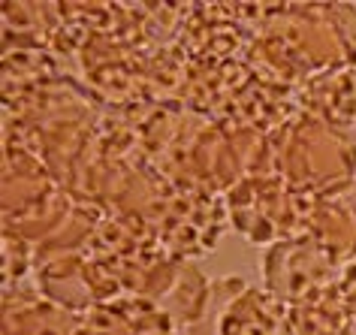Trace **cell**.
<instances>
[{
    "instance_id": "cell-1",
    "label": "cell",
    "mask_w": 356,
    "mask_h": 335,
    "mask_svg": "<svg viewBox=\"0 0 356 335\" xmlns=\"http://www.w3.org/2000/svg\"><path fill=\"white\" fill-rule=\"evenodd\" d=\"M275 175L308 197H323L356 181V145L341 127L293 115L272 133Z\"/></svg>"
},
{
    "instance_id": "cell-2",
    "label": "cell",
    "mask_w": 356,
    "mask_h": 335,
    "mask_svg": "<svg viewBox=\"0 0 356 335\" xmlns=\"http://www.w3.org/2000/svg\"><path fill=\"white\" fill-rule=\"evenodd\" d=\"M314 197L296 190L281 175L245 179L227 193L229 224L251 245H278L308 233Z\"/></svg>"
},
{
    "instance_id": "cell-3",
    "label": "cell",
    "mask_w": 356,
    "mask_h": 335,
    "mask_svg": "<svg viewBox=\"0 0 356 335\" xmlns=\"http://www.w3.org/2000/svg\"><path fill=\"white\" fill-rule=\"evenodd\" d=\"M184 335H296L290 305L242 278L211 281L202 320Z\"/></svg>"
},
{
    "instance_id": "cell-4",
    "label": "cell",
    "mask_w": 356,
    "mask_h": 335,
    "mask_svg": "<svg viewBox=\"0 0 356 335\" xmlns=\"http://www.w3.org/2000/svg\"><path fill=\"white\" fill-rule=\"evenodd\" d=\"M227 197L211 190L172 188L166 206L151 224V236L175 260H193L209 254L227 230Z\"/></svg>"
},
{
    "instance_id": "cell-5",
    "label": "cell",
    "mask_w": 356,
    "mask_h": 335,
    "mask_svg": "<svg viewBox=\"0 0 356 335\" xmlns=\"http://www.w3.org/2000/svg\"><path fill=\"white\" fill-rule=\"evenodd\" d=\"M341 263L311 236L269 245L260 263L263 287L287 305H299L311 293L335 284L341 278Z\"/></svg>"
},
{
    "instance_id": "cell-6",
    "label": "cell",
    "mask_w": 356,
    "mask_h": 335,
    "mask_svg": "<svg viewBox=\"0 0 356 335\" xmlns=\"http://www.w3.org/2000/svg\"><path fill=\"white\" fill-rule=\"evenodd\" d=\"M305 236L323 245L341 266L356 260V181L314 197Z\"/></svg>"
},
{
    "instance_id": "cell-7",
    "label": "cell",
    "mask_w": 356,
    "mask_h": 335,
    "mask_svg": "<svg viewBox=\"0 0 356 335\" xmlns=\"http://www.w3.org/2000/svg\"><path fill=\"white\" fill-rule=\"evenodd\" d=\"M79 314L51 302L33 284L3 290V335H76Z\"/></svg>"
},
{
    "instance_id": "cell-8",
    "label": "cell",
    "mask_w": 356,
    "mask_h": 335,
    "mask_svg": "<svg viewBox=\"0 0 356 335\" xmlns=\"http://www.w3.org/2000/svg\"><path fill=\"white\" fill-rule=\"evenodd\" d=\"M296 103L302 115L326 121L332 127L356 124V70H326L311 76L305 85L296 88Z\"/></svg>"
},
{
    "instance_id": "cell-9",
    "label": "cell",
    "mask_w": 356,
    "mask_h": 335,
    "mask_svg": "<svg viewBox=\"0 0 356 335\" xmlns=\"http://www.w3.org/2000/svg\"><path fill=\"white\" fill-rule=\"evenodd\" d=\"M290 317L296 335H350V329L356 326L338 281L302 299L299 305H290Z\"/></svg>"
},
{
    "instance_id": "cell-10",
    "label": "cell",
    "mask_w": 356,
    "mask_h": 335,
    "mask_svg": "<svg viewBox=\"0 0 356 335\" xmlns=\"http://www.w3.org/2000/svg\"><path fill=\"white\" fill-rule=\"evenodd\" d=\"M338 284H341V290H344L347 305H350V311H353V323H356V260L347 263V266L341 269V278H338Z\"/></svg>"
}]
</instances>
